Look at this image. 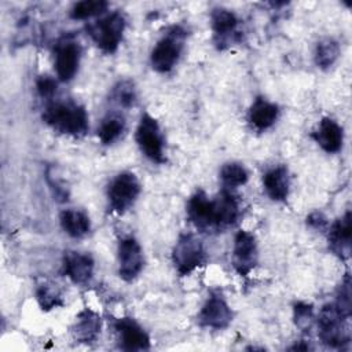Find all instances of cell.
<instances>
[{"mask_svg":"<svg viewBox=\"0 0 352 352\" xmlns=\"http://www.w3.org/2000/svg\"><path fill=\"white\" fill-rule=\"evenodd\" d=\"M43 121L54 131L72 138H82L89 128L85 107L74 100L50 103L43 113Z\"/></svg>","mask_w":352,"mask_h":352,"instance_id":"6da1fadb","label":"cell"},{"mask_svg":"<svg viewBox=\"0 0 352 352\" xmlns=\"http://www.w3.org/2000/svg\"><path fill=\"white\" fill-rule=\"evenodd\" d=\"M186 36L187 33L182 26L173 25L157 41L150 54V65L155 72L168 73L176 66L184 47Z\"/></svg>","mask_w":352,"mask_h":352,"instance_id":"7a4b0ae2","label":"cell"},{"mask_svg":"<svg viewBox=\"0 0 352 352\" xmlns=\"http://www.w3.org/2000/svg\"><path fill=\"white\" fill-rule=\"evenodd\" d=\"M126 28L125 15L114 11L87 26V33L96 47L104 54H114L122 41Z\"/></svg>","mask_w":352,"mask_h":352,"instance_id":"3957f363","label":"cell"},{"mask_svg":"<svg viewBox=\"0 0 352 352\" xmlns=\"http://www.w3.org/2000/svg\"><path fill=\"white\" fill-rule=\"evenodd\" d=\"M172 261L180 276H187L206 264L208 256L204 243L194 234H182L172 250Z\"/></svg>","mask_w":352,"mask_h":352,"instance_id":"277c9868","label":"cell"},{"mask_svg":"<svg viewBox=\"0 0 352 352\" xmlns=\"http://www.w3.org/2000/svg\"><path fill=\"white\" fill-rule=\"evenodd\" d=\"M140 183L135 173L121 172L111 179L107 186V205L113 213L124 214L136 202L140 194Z\"/></svg>","mask_w":352,"mask_h":352,"instance_id":"5b68a950","label":"cell"},{"mask_svg":"<svg viewBox=\"0 0 352 352\" xmlns=\"http://www.w3.org/2000/svg\"><path fill=\"white\" fill-rule=\"evenodd\" d=\"M348 318L340 314L334 304H326L322 307L318 316V336L320 341L330 348H341L348 344L349 330L345 326Z\"/></svg>","mask_w":352,"mask_h":352,"instance_id":"8992f818","label":"cell"},{"mask_svg":"<svg viewBox=\"0 0 352 352\" xmlns=\"http://www.w3.org/2000/svg\"><path fill=\"white\" fill-rule=\"evenodd\" d=\"M136 143L140 151L147 157L151 162L164 164L165 158V143L164 136L160 128L158 121L148 113H143L135 133Z\"/></svg>","mask_w":352,"mask_h":352,"instance_id":"52a82bcc","label":"cell"},{"mask_svg":"<svg viewBox=\"0 0 352 352\" xmlns=\"http://www.w3.org/2000/svg\"><path fill=\"white\" fill-rule=\"evenodd\" d=\"M234 319V312L227 300L219 290L210 292L204 305L201 307L197 322L201 327L223 330L230 326Z\"/></svg>","mask_w":352,"mask_h":352,"instance_id":"ba28073f","label":"cell"},{"mask_svg":"<svg viewBox=\"0 0 352 352\" xmlns=\"http://www.w3.org/2000/svg\"><path fill=\"white\" fill-rule=\"evenodd\" d=\"M81 45L73 37L60 38L54 47V69L58 80L67 82L78 72Z\"/></svg>","mask_w":352,"mask_h":352,"instance_id":"9c48e42d","label":"cell"},{"mask_svg":"<svg viewBox=\"0 0 352 352\" xmlns=\"http://www.w3.org/2000/svg\"><path fill=\"white\" fill-rule=\"evenodd\" d=\"M117 260H118V275L125 282L135 280L143 267L144 256L140 243L132 235L124 236L118 241L117 246Z\"/></svg>","mask_w":352,"mask_h":352,"instance_id":"30bf717a","label":"cell"},{"mask_svg":"<svg viewBox=\"0 0 352 352\" xmlns=\"http://www.w3.org/2000/svg\"><path fill=\"white\" fill-rule=\"evenodd\" d=\"M231 261L235 272L241 276H248L254 270L258 263V248L252 232L239 230L235 234Z\"/></svg>","mask_w":352,"mask_h":352,"instance_id":"8fae6325","label":"cell"},{"mask_svg":"<svg viewBox=\"0 0 352 352\" xmlns=\"http://www.w3.org/2000/svg\"><path fill=\"white\" fill-rule=\"evenodd\" d=\"M120 346L124 351H147L150 349V337L146 330L129 316L117 318L113 323Z\"/></svg>","mask_w":352,"mask_h":352,"instance_id":"7c38bea8","label":"cell"},{"mask_svg":"<svg viewBox=\"0 0 352 352\" xmlns=\"http://www.w3.org/2000/svg\"><path fill=\"white\" fill-rule=\"evenodd\" d=\"M95 268L94 257L88 253L67 250L62 258V274L76 285H85L91 280Z\"/></svg>","mask_w":352,"mask_h":352,"instance_id":"4fadbf2b","label":"cell"},{"mask_svg":"<svg viewBox=\"0 0 352 352\" xmlns=\"http://www.w3.org/2000/svg\"><path fill=\"white\" fill-rule=\"evenodd\" d=\"M239 22L241 21L235 15V12L227 8L217 7L212 10L210 25L219 48H224V45H230L235 40Z\"/></svg>","mask_w":352,"mask_h":352,"instance_id":"5bb4252c","label":"cell"},{"mask_svg":"<svg viewBox=\"0 0 352 352\" xmlns=\"http://www.w3.org/2000/svg\"><path fill=\"white\" fill-rule=\"evenodd\" d=\"M187 217L201 231L216 230L213 199H209L202 190L195 191L187 202Z\"/></svg>","mask_w":352,"mask_h":352,"instance_id":"9a60e30c","label":"cell"},{"mask_svg":"<svg viewBox=\"0 0 352 352\" xmlns=\"http://www.w3.org/2000/svg\"><path fill=\"white\" fill-rule=\"evenodd\" d=\"M311 138L318 143V146L329 153H338L344 143V131L342 126L330 117H323L316 128L312 131Z\"/></svg>","mask_w":352,"mask_h":352,"instance_id":"2e32d148","label":"cell"},{"mask_svg":"<svg viewBox=\"0 0 352 352\" xmlns=\"http://www.w3.org/2000/svg\"><path fill=\"white\" fill-rule=\"evenodd\" d=\"M213 212L216 230H223L226 227L234 226L241 216L239 201L231 192V190L223 188L213 199Z\"/></svg>","mask_w":352,"mask_h":352,"instance_id":"e0dca14e","label":"cell"},{"mask_svg":"<svg viewBox=\"0 0 352 352\" xmlns=\"http://www.w3.org/2000/svg\"><path fill=\"white\" fill-rule=\"evenodd\" d=\"M351 212L346 210L344 216L329 226V249L342 260H346L351 253Z\"/></svg>","mask_w":352,"mask_h":352,"instance_id":"ac0fdd59","label":"cell"},{"mask_svg":"<svg viewBox=\"0 0 352 352\" xmlns=\"http://www.w3.org/2000/svg\"><path fill=\"white\" fill-rule=\"evenodd\" d=\"M279 117V106L267 100L263 96H257L248 111V121L256 131H267L271 128Z\"/></svg>","mask_w":352,"mask_h":352,"instance_id":"d6986e66","label":"cell"},{"mask_svg":"<svg viewBox=\"0 0 352 352\" xmlns=\"http://www.w3.org/2000/svg\"><path fill=\"white\" fill-rule=\"evenodd\" d=\"M263 186L267 195L276 202H283L289 197L290 176L285 165H278L267 170L263 176Z\"/></svg>","mask_w":352,"mask_h":352,"instance_id":"ffe728a7","label":"cell"},{"mask_svg":"<svg viewBox=\"0 0 352 352\" xmlns=\"http://www.w3.org/2000/svg\"><path fill=\"white\" fill-rule=\"evenodd\" d=\"M100 316L91 308H84L76 318V323L73 326V336L78 342L91 344L100 334Z\"/></svg>","mask_w":352,"mask_h":352,"instance_id":"44dd1931","label":"cell"},{"mask_svg":"<svg viewBox=\"0 0 352 352\" xmlns=\"http://www.w3.org/2000/svg\"><path fill=\"white\" fill-rule=\"evenodd\" d=\"M62 230L72 238H84L91 231V220L84 210L63 209L59 214Z\"/></svg>","mask_w":352,"mask_h":352,"instance_id":"7402d4cb","label":"cell"},{"mask_svg":"<svg viewBox=\"0 0 352 352\" xmlns=\"http://www.w3.org/2000/svg\"><path fill=\"white\" fill-rule=\"evenodd\" d=\"M124 132H125V118L121 114L111 113L102 120L98 128V138L102 142V144H111L117 142Z\"/></svg>","mask_w":352,"mask_h":352,"instance_id":"603a6c76","label":"cell"},{"mask_svg":"<svg viewBox=\"0 0 352 352\" xmlns=\"http://www.w3.org/2000/svg\"><path fill=\"white\" fill-rule=\"evenodd\" d=\"M249 173L239 162H227L220 169V180L227 190H232L246 184Z\"/></svg>","mask_w":352,"mask_h":352,"instance_id":"cb8c5ba5","label":"cell"},{"mask_svg":"<svg viewBox=\"0 0 352 352\" xmlns=\"http://www.w3.org/2000/svg\"><path fill=\"white\" fill-rule=\"evenodd\" d=\"M340 56V45L333 38H324L316 44L315 63L318 67L326 70L334 65Z\"/></svg>","mask_w":352,"mask_h":352,"instance_id":"d4e9b609","label":"cell"},{"mask_svg":"<svg viewBox=\"0 0 352 352\" xmlns=\"http://www.w3.org/2000/svg\"><path fill=\"white\" fill-rule=\"evenodd\" d=\"M36 300L43 311H51V309L62 307L65 304L59 289L55 285L47 283V282L37 286Z\"/></svg>","mask_w":352,"mask_h":352,"instance_id":"484cf974","label":"cell"},{"mask_svg":"<svg viewBox=\"0 0 352 352\" xmlns=\"http://www.w3.org/2000/svg\"><path fill=\"white\" fill-rule=\"evenodd\" d=\"M109 7V3L104 0H82L73 4L70 10V18L76 21L88 19L96 15L103 14Z\"/></svg>","mask_w":352,"mask_h":352,"instance_id":"4316f807","label":"cell"},{"mask_svg":"<svg viewBox=\"0 0 352 352\" xmlns=\"http://www.w3.org/2000/svg\"><path fill=\"white\" fill-rule=\"evenodd\" d=\"M111 100L121 107H131L136 102V88L132 81H118L111 91Z\"/></svg>","mask_w":352,"mask_h":352,"instance_id":"83f0119b","label":"cell"},{"mask_svg":"<svg viewBox=\"0 0 352 352\" xmlns=\"http://www.w3.org/2000/svg\"><path fill=\"white\" fill-rule=\"evenodd\" d=\"M293 320L301 330H308L314 322V308L308 302L298 301L293 305Z\"/></svg>","mask_w":352,"mask_h":352,"instance_id":"f1b7e54d","label":"cell"},{"mask_svg":"<svg viewBox=\"0 0 352 352\" xmlns=\"http://www.w3.org/2000/svg\"><path fill=\"white\" fill-rule=\"evenodd\" d=\"M336 308L340 311L341 315L345 318L351 316V279L349 275L346 274L344 280L341 282L338 292H337V300L334 302Z\"/></svg>","mask_w":352,"mask_h":352,"instance_id":"f546056e","label":"cell"},{"mask_svg":"<svg viewBox=\"0 0 352 352\" xmlns=\"http://www.w3.org/2000/svg\"><path fill=\"white\" fill-rule=\"evenodd\" d=\"M36 88L41 98H52L56 92L58 84L56 80L50 76H40L36 81Z\"/></svg>","mask_w":352,"mask_h":352,"instance_id":"4dcf8cb0","label":"cell"},{"mask_svg":"<svg viewBox=\"0 0 352 352\" xmlns=\"http://www.w3.org/2000/svg\"><path fill=\"white\" fill-rule=\"evenodd\" d=\"M307 224L316 231H323L329 228L327 217L322 212H312L309 216H307Z\"/></svg>","mask_w":352,"mask_h":352,"instance_id":"1f68e13d","label":"cell"}]
</instances>
